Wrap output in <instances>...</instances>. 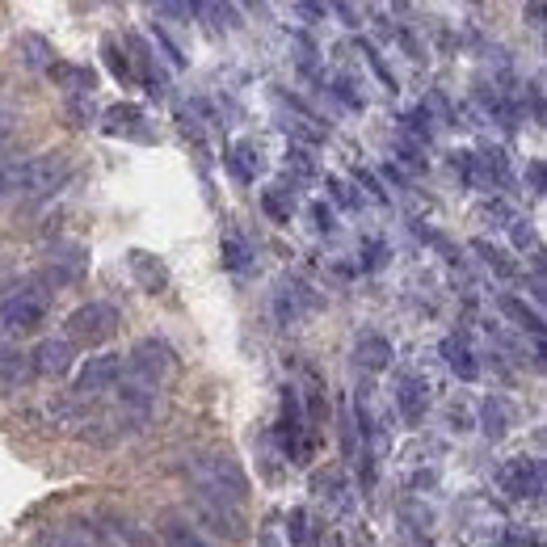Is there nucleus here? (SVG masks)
Returning <instances> with one entry per match:
<instances>
[{"label":"nucleus","mask_w":547,"mask_h":547,"mask_svg":"<svg viewBox=\"0 0 547 547\" xmlns=\"http://www.w3.org/2000/svg\"><path fill=\"white\" fill-rule=\"evenodd\" d=\"M72 156L68 152H34V156H0V202L30 207L47 202L68 186Z\"/></svg>","instance_id":"obj_1"},{"label":"nucleus","mask_w":547,"mask_h":547,"mask_svg":"<svg viewBox=\"0 0 547 547\" xmlns=\"http://www.w3.org/2000/svg\"><path fill=\"white\" fill-rule=\"evenodd\" d=\"M186 476L194 484V493H207L215 501H228L245 510L249 501V476L240 472V463L228 451H207V455H194L186 463Z\"/></svg>","instance_id":"obj_2"},{"label":"nucleus","mask_w":547,"mask_h":547,"mask_svg":"<svg viewBox=\"0 0 547 547\" xmlns=\"http://www.w3.org/2000/svg\"><path fill=\"white\" fill-rule=\"evenodd\" d=\"M177 371V354L169 341L160 337H144L139 346L127 354V367H123V392L127 396H144L156 400V392L165 388V379Z\"/></svg>","instance_id":"obj_3"},{"label":"nucleus","mask_w":547,"mask_h":547,"mask_svg":"<svg viewBox=\"0 0 547 547\" xmlns=\"http://www.w3.org/2000/svg\"><path fill=\"white\" fill-rule=\"evenodd\" d=\"M47 312H51V287L34 278L26 287H17L0 299V333H9V337L34 333L38 324L47 320Z\"/></svg>","instance_id":"obj_4"},{"label":"nucleus","mask_w":547,"mask_h":547,"mask_svg":"<svg viewBox=\"0 0 547 547\" xmlns=\"http://www.w3.org/2000/svg\"><path fill=\"white\" fill-rule=\"evenodd\" d=\"M278 442H282V455H287L295 468L312 463L316 451V434L308 430V417H303V392L295 383L282 388V404H278Z\"/></svg>","instance_id":"obj_5"},{"label":"nucleus","mask_w":547,"mask_h":547,"mask_svg":"<svg viewBox=\"0 0 547 547\" xmlns=\"http://www.w3.org/2000/svg\"><path fill=\"white\" fill-rule=\"evenodd\" d=\"M118 324H123V312L114 308V303H85V308H76L64 324V341L68 346H80V350H93V346H106V341L118 333Z\"/></svg>","instance_id":"obj_6"},{"label":"nucleus","mask_w":547,"mask_h":547,"mask_svg":"<svg viewBox=\"0 0 547 547\" xmlns=\"http://www.w3.org/2000/svg\"><path fill=\"white\" fill-rule=\"evenodd\" d=\"M320 308H324V295L308 278H282L274 299H270V316H274V324H282V329H295V324L316 316Z\"/></svg>","instance_id":"obj_7"},{"label":"nucleus","mask_w":547,"mask_h":547,"mask_svg":"<svg viewBox=\"0 0 547 547\" xmlns=\"http://www.w3.org/2000/svg\"><path fill=\"white\" fill-rule=\"evenodd\" d=\"M123 367H127V358L123 354H97L89 358L85 367H80L76 383H72V400L76 404H97V400H106L110 392H118V383H123Z\"/></svg>","instance_id":"obj_8"},{"label":"nucleus","mask_w":547,"mask_h":547,"mask_svg":"<svg viewBox=\"0 0 547 547\" xmlns=\"http://www.w3.org/2000/svg\"><path fill=\"white\" fill-rule=\"evenodd\" d=\"M190 505H194L198 522H202V526H211V531H215L219 539L240 543V539L249 535V518H245V510H240V505L215 501V497H207V493H190Z\"/></svg>","instance_id":"obj_9"},{"label":"nucleus","mask_w":547,"mask_h":547,"mask_svg":"<svg viewBox=\"0 0 547 547\" xmlns=\"http://www.w3.org/2000/svg\"><path fill=\"white\" fill-rule=\"evenodd\" d=\"M497 484L514 501H539L543 497V463L535 455H518L497 472Z\"/></svg>","instance_id":"obj_10"},{"label":"nucleus","mask_w":547,"mask_h":547,"mask_svg":"<svg viewBox=\"0 0 547 547\" xmlns=\"http://www.w3.org/2000/svg\"><path fill=\"white\" fill-rule=\"evenodd\" d=\"M396 409L409 425H417L425 417V409H430V379L417 371H404L396 379Z\"/></svg>","instance_id":"obj_11"},{"label":"nucleus","mask_w":547,"mask_h":547,"mask_svg":"<svg viewBox=\"0 0 547 547\" xmlns=\"http://www.w3.org/2000/svg\"><path fill=\"white\" fill-rule=\"evenodd\" d=\"M30 367H34V375H43V379L68 375V371H72V346H68L64 337H47V341H38V350L30 354Z\"/></svg>","instance_id":"obj_12"},{"label":"nucleus","mask_w":547,"mask_h":547,"mask_svg":"<svg viewBox=\"0 0 547 547\" xmlns=\"http://www.w3.org/2000/svg\"><path fill=\"white\" fill-rule=\"evenodd\" d=\"M97 543H114V547H152V535L144 526H135L131 518L118 514H101V526H93Z\"/></svg>","instance_id":"obj_13"},{"label":"nucleus","mask_w":547,"mask_h":547,"mask_svg":"<svg viewBox=\"0 0 547 547\" xmlns=\"http://www.w3.org/2000/svg\"><path fill=\"white\" fill-rule=\"evenodd\" d=\"M354 362L362 371H371V375H383L396 362V346L383 333H362L354 341Z\"/></svg>","instance_id":"obj_14"},{"label":"nucleus","mask_w":547,"mask_h":547,"mask_svg":"<svg viewBox=\"0 0 547 547\" xmlns=\"http://www.w3.org/2000/svg\"><path fill=\"white\" fill-rule=\"evenodd\" d=\"M442 358H447L451 375H459L463 383H476L480 379V362H476V350L468 346V337H459V333L442 337Z\"/></svg>","instance_id":"obj_15"},{"label":"nucleus","mask_w":547,"mask_h":547,"mask_svg":"<svg viewBox=\"0 0 547 547\" xmlns=\"http://www.w3.org/2000/svg\"><path fill=\"white\" fill-rule=\"evenodd\" d=\"M85 270H89V253L80 245H68L59 257H51L47 278H38V282H47V287H64V282H80V274H85Z\"/></svg>","instance_id":"obj_16"},{"label":"nucleus","mask_w":547,"mask_h":547,"mask_svg":"<svg viewBox=\"0 0 547 547\" xmlns=\"http://www.w3.org/2000/svg\"><path fill=\"white\" fill-rule=\"evenodd\" d=\"M127 266H131L135 282H139V287H144L148 295H156V291H165V287H169V270L160 266V261H156L152 253L131 249V253H127Z\"/></svg>","instance_id":"obj_17"},{"label":"nucleus","mask_w":547,"mask_h":547,"mask_svg":"<svg viewBox=\"0 0 547 547\" xmlns=\"http://www.w3.org/2000/svg\"><path fill=\"white\" fill-rule=\"evenodd\" d=\"M476 97L484 101V110L493 114V123H501L505 131H514V127H518V106L510 101V89H501V85H480Z\"/></svg>","instance_id":"obj_18"},{"label":"nucleus","mask_w":547,"mask_h":547,"mask_svg":"<svg viewBox=\"0 0 547 547\" xmlns=\"http://www.w3.org/2000/svg\"><path fill=\"white\" fill-rule=\"evenodd\" d=\"M106 131L110 135H131V139H152L144 127V110L139 106H110L106 110Z\"/></svg>","instance_id":"obj_19"},{"label":"nucleus","mask_w":547,"mask_h":547,"mask_svg":"<svg viewBox=\"0 0 547 547\" xmlns=\"http://www.w3.org/2000/svg\"><path fill=\"white\" fill-rule=\"evenodd\" d=\"M480 430L489 442H501L505 434H510V404H505L501 396H489L480 404Z\"/></svg>","instance_id":"obj_20"},{"label":"nucleus","mask_w":547,"mask_h":547,"mask_svg":"<svg viewBox=\"0 0 547 547\" xmlns=\"http://www.w3.org/2000/svg\"><path fill=\"white\" fill-rule=\"evenodd\" d=\"M497 308H501L505 316H510V320L518 324V329H526L531 337H543V312L531 308L526 299H518V295H501V299H497Z\"/></svg>","instance_id":"obj_21"},{"label":"nucleus","mask_w":547,"mask_h":547,"mask_svg":"<svg viewBox=\"0 0 547 547\" xmlns=\"http://www.w3.org/2000/svg\"><path fill=\"white\" fill-rule=\"evenodd\" d=\"M55 80H59V85H64L72 97H89L93 89H97V72L93 68H76V64H59V59H55V64L47 68Z\"/></svg>","instance_id":"obj_22"},{"label":"nucleus","mask_w":547,"mask_h":547,"mask_svg":"<svg viewBox=\"0 0 547 547\" xmlns=\"http://www.w3.org/2000/svg\"><path fill=\"white\" fill-rule=\"evenodd\" d=\"M295 202H299L295 181H291V186H287V181H278V186H270L266 194H261V207H266V215L274 219V224H291Z\"/></svg>","instance_id":"obj_23"},{"label":"nucleus","mask_w":547,"mask_h":547,"mask_svg":"<svg viewBox=\"0 0 547 547\" xmlns=\"http://www.w3.org/2000/svg\"><path fill=\"white\" fill-rule=\"evenodd\" d=\"M43 547H101L93 526L85 522H68V526H55V531L43 535Z\"/></svg>","instance_id":"obj_24"},{"label":"nucleus","mask_w":547,"mask_h":547,"mask_svg":"<svg viewBox=\"0 0 547 547\" xmlns=\"http://www.w3.org/2000/svg\"><path fill=\"white\" fill-rule=\"evenodd\" d=\"M160 543H165V547H211L207 539L198 535V526L186 522V518H169L165 526H160Z\"/></svg>","instance_id":"obj_25"},{"label":"nucleus","mask_w":547,"mask_h":547,"mask_svg":"<svg viewBox=\"0 0 547 547\" xmlns=\"http://www.w3.org/2000/svg\"><path fill=\"white\" fill-rule=\"evenodd\" d=\"M0 379H5L9 388H22L26 379H34L30 354H22V350H0Z\"/></svg>","instance_id":"obj_26"},{"label":"nucleus","mask_w":547,"mask_h":547,"mask_svg":"<svg viewBox=\"0 0 547 547\" xmlns=\"http://www.w3.org/2000/svg\"><path fill=\"white\" fill-rule=\"evenodd\" d=\"M303 379H308V409H303V417H308V430L316 434V425H320L324 409H329V396H324V379H320L316 367L303 371Z\"/></svg>","instance_id":"obj_27"},{"label":"nucleus","mask_w":547,"mask_h":547,"mask_svg":"<svg viewBox=\"0 0 547 547\" xmlns=\"http://www.w3.org/2000/svg\"><path fill=\"white\" fill-rule=\"evenodd\" d=\"M219 253H224V266L232 274H245L253 270V249H249V240H240V236H224V245H219Z\"/></svg>","instance_id":"obj_28"},{"label":"nucleus","mask_w":547,"mask_h":547,"mask_svg":"<svg viewBox=\"0 0 547 547\" xmlns=\"http://www.w3.org/2000/svg\"><path fill=\"white\" fill-rule=\"evenodd\" d=\"M476 165L484 169V177H489V181H497L501 190L514 181V177H510V160H505V152H501V148H489L484 156H476Z\"/></svg>","instance_id":"obj_29"},{"label":"nucleus","mask_w":547,"mask_h":547,"mask_svg":"<svg viewBox=\"0 0 547 547\" xmlns=\"http://www.w3.org/2000/svg\"><path fill=\"white\" fill-rule=\"evenodd\" d=\"M472 249H476V253L484 257V266H489V270H497L501 278H518V266H514V261L505 257L501 249H493L489 240H472Z\"/></svg>","instance_id":"obj_30"},{"label":"nucleus","mask_w":547,"mask_h":547,"mask_svg":"<svg viewBox=\"0 0 547 547\" xmlns=\"http://www.w3.org/2000/svg\"><path fill=\"white\" fill-rule=\"evenodd\" d=\"M404 123H409V127H404V131H409L413 139H417V148H425V144H430V135H434V118H430V106H417L409 118H404ZM413 139H409V144H413Z\"/></svg>","instance_id":"obj_31"},{"label":"nucleus","mask_w":547,"mask_h":547,"mask_svg":"<svg viewBox=\"0 0 547 547\" xmlns=\"http://www.w3.org/2000/svg\"><path fill=\"white\" fill-rule=\"evenodd\" d=\"M22 47L30 51V55H26V64H30V68H51V64H55V59H51V47H47V38L26 34V38H22Z\"/></svg>","instance_id":"obj_32"},{"label":"nucleus","mask_w":547,"mask_h":547,"mask_svg":"<svg viewBox=\"0 0 547 547\" xmlns=\"http://www.w3.org/2000/svg\"><path fill=\"white\" fill-rule=\"evenodd\" d=\"M101 55H106V64H110V72H114L118 80H135V76H131V59L118 51L114 38H106V43H101Z\"/></svg>","instance_id":"obj_33"},{"label":"nucleus","mask_w":547,"mask_h":547,"mask_svg":"<svg viewBox=\"0 0 547 547\" xmlns=\"http://www.w3.org/2000/svg\"><path fill=\"white\" fill-rule=\"evenodd\" d=\"M358 47H362V55H367V64L379 72V80H383V85H388V93H396V76H392V68L379 59V51H375L371 43H358Z\"/></svg>","instance_id":"obj_34"},{"label":"nucleus","mask_w":547,"mask_h":547,"mask_svg":"<svg viewBox=\"0 0 547 547\" xmlns=\"http://www.w3.org/2000/svg\"><path fill=\"white\" fill-rule=\"evenodd\" d=\"M17 127H22V118H17V110H9V106H0V152H5V148L13 144V135H17Z\"/></svg>","instance_id":"obj_35"},{"label":"nucleus","mask_w":547,"mask_h":547,"mask_svg":"<svg viewBox=\"0 0 547 547\" xmlns=\"http://www.w3.org/2000/svg\"><path fill=\"white\" fill-rule=\"evenodd\" d=\"M510 232H514V249H535L539 245V236L526 219H510Z\"/></svg>","instance_id":"obj_36"},{"label":"nucleus","mask_w":547,"mask_h":547,"mask_svg":"<svg viewBox=\"0 0 547 547\" xmlns=\"http://www.w3.org/2000/svg\"><path fill=\"white\" fill-rule=\"evenodd\" d=\"M287 131H295L299 139H308V144H320V139L329 135L324 127H312V118H291V123H287Z\"/></svg>","instance_id":"obj_37"},{"label":"nucleus","mask_w":547,"mask_h":547,"mask_svg":"<svg viewBox=\"0 0 547 547\" xmlns=\"http://www.w3.org/2000/svg\"><path fill=\"white\" fill-rule=\"evenodd\" d=\"M287 535H291V547H303V539H308V514H303V510H291V518H287Z\"/></svg>","instance_id":"obj_38"},{"label":"nucleus","mask_w":547,"mask_h":547,"mask_svg":"<svg viewBox=\"0 0 547 547\" xmlns=\"http://www.w3.org/2000/svg\"><path fill=\"white\" fill-rule=\"evenodd\" d=\"M383 257H388V245H383V240H367V249H362V270H379Z\"/></svg>","instance_id":"obj_39"},{"label":"nucleus","mask_w":547,"mask_h":547,"mask_svg":"<svg viewBox=\"0 0 547 547\" xmlns=\"http://www.w3.org/2000/svg\"><path fill=\"white\" fill-rule=\"evenodd\" d=\"M455 173H463V181H468V186H476V152H455Z\"/></svg>","instance_id":"obj_40"},{"label":"nucleus","mask_w":547,"mask_h":547,"mask_svg":"<svg viewBox=\"0 0 547 547\" xmlns=\"http://www.w3.org/2000/svg\"><path fill=\"white\" fill-rule=\"evenodd\" d=\"M312 219H316V232H333L337 228V215H333V207H324V202H312Z\"/></svg>","instance_id":"obj_41"},{"label":"nucleus","mask_w":547,"mask_h":547,"mask_svg":"<svg viewBox=\"0 0 547 547\" xmlns=\"http://www.w3.org/2000/svg\"><path fill=\"white\" fill-rule=\"evenodd\" d=\"M324 186H329L333 202H341V207H354V202H358V194H350V190H346V181H341V177H324Z\"/></svg>","instance_id":"obj_42"},{"label":"nucleus","mask_w":547,"mask_h":547,"mask_svg":"<svg viewBox=\"0 0 547 547\" xmlns=\"http://www.w3.org/2000/svg\"><path fill=\"white\" fill-rule=\"evenodd\" d=\"M333 93H337L341 101H346V106H354V110H362V97L354 93V85H350V80H346V76H337V80H333Z\"/></svg>","instance_id":"obj_43"},{"label":"nucleus","mask_w":547,"mask_h":547,"mask_svg":"<svg viewBox=\"0 0 547 547\" xmlns=\"http://www.w3.org/2000/svg\"><path fill=\"white\" fill-rule=\"evenodd\" d=\"M501 547H539V535H531V531H505Z\"/></svg>","instance_id":"obj_44"},{"label":"nucleus","mask_w":547,"mask_h":547,"mask_svg":"<svg viewBox=\"0 0 547 547\" xmlns=\"http://www.w3.org/2000/svg\"><path fill=\"white\" fill-rule=\"evenodd\" d=\"M287 160H291V165H295V169H299L303 177H312V173H316V165H312V156H308V152H303V148H295V144H291Z\"/></svg>","instance_id":"obj_45"},{"label":"nucleus","mask_w":547,"mask_h":547,"mask_svg":"<svg viewBox=\"0 0 547 547\" xmlns=\"http://www.w3.org/2000/svg\"><path fill=\"white\" fill-rule=\"evenodd\" d=\"M526 177H531V190H535V194L547 190V181H543V160H531V165H526Z\"/></svg>","instance_id":"obj_46"},{"label":"nucleus","mask_w":547,"mask_h":547,"mask_svg":"<svg viewBox=\"0 0 547 547\" xmlns=\"http://www.w3.org/2000/svg\"><path fill=\"white\" fill-rule=\"evenodd\" d=\"M526 93H531V114H535V123H543V85H539V80H531V89H526Z\"/></svg>","instance_id":"obj_47"},{"label":"nucleus","mask_w":547,"mask_h":547,"mask_svg":"<svg viewBox=\"0 0 547 547\" xmlns=\"http://www.w3.org/2000/svg\"><path fill=\"white\" fill-rule=\"evenodd\" d=\"M358 181H362V186H367V190H371V194H375L379 202H388V194H383V190H379V181H375V173H367V169H362V173H358Z\"/></svg>","instance_id":"obj_48"},{"label":"nucleus","mask_w":547,"mask_h":547,"mask_svg":"<svg viewBox=\"0 0 547 547\" xmlns=\"http://www.w3.org/2000/svg\"><path fill=\"white\" fill-rule=\"evenodd\" d=\"M333 13L346 17V26H358V13H354V5H333Z\"/></svg>","instance_id":"obj_49"},{"label":"nucleus","mask_w":547,"mask_h":547,"mask_svg":"<svg viewBox=\"0 0 547 547\" xmlns=\"http://www.w3.org/2000/svg\"><path fill=\"white\" fill-rule=\"evenodd\" d=\"M299 17H324V5H295Z\"/></svg>","instance_id":"obj_50"},{"label":"nucleus","mask_w":547,"mask_h":547,"mask_svg":"<svg viewBox=\"0 0 547 547\" xmlns=\"http://www.w3.org/2000/svg\"><path fill=\"white\" fill-rule=\"evenodd\" d=\"M526 17H531L535 30H543V5H531V9H526Z\"/></svg>","instance_id":"obj_51"},{"label":"nucleus","mask_w":547,"mask_h":547,"mask_svg":"<svg viewBox=\"0 0 547 547\" xmlns=\"http://www.w3.org/2000/svg\"><path fill=\"white\" fill-rule=\"evenodd\" d=\"M261 547H278V539H274V531H261Z\"/></svg>","instance_id":"obj_52"},{"label":"nucleus","mask_w":547,"mask_h":547,"mask_svg":"<svg viewBox=\"0 0 547 547\" xmlns=\"http://www.w3.org/2000/svg\"><path fill=\"white\" fill-rule=\"evenodd\" d=\"M337 547H341V543H337Z\"/></svg>","instance_id":"obj_53"}]
</instances>
